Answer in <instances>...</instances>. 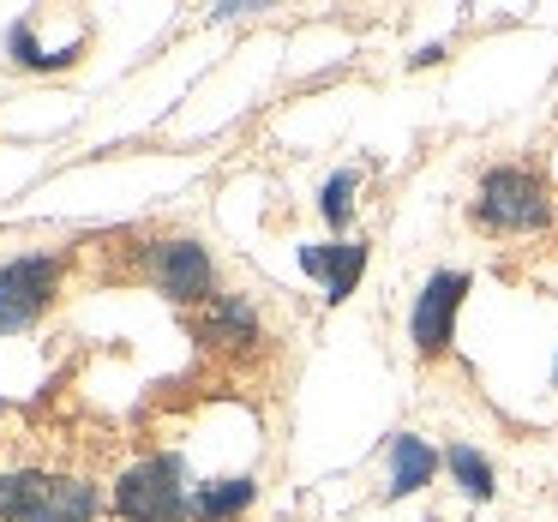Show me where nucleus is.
<instances>
[{"label": "nucleus", "instance_id": "nucleus-1", "mask_svg": "<svg viewBox=\"0 0 558 522\" xmlns=\"http://www.w3.org/2000/svg\"><path fill=\"white\" fill-rule=\"evenodd\" d=\"M114 510L126 522H186L193 517V493H186V462L181 457H145L121 474L114 486Z\"/></svg>", "mask_w": 558, "mask_h": 522}, {"label": "nucleus", "instance_id": "nucleus-2", "mask_svg": "<svg viewBox=\"0 0 558 522\" xmlns=\"http://www.w3.org/2000/svg\"><path fill=\"white\" fill-rule=\"evenodd\" d=\"M474 217H481L486 229L529 234V229H546V222H553V198H546V186L534 181L529 169H493L481 181Z\"/></svg>", "mask_w": 558, "mask_h": 522}, {"label": "nucleus", "instance_id": "nucleus-3", "mask_svg": "<svg viewBox=\"0 0 558 522\" xmlns=\"http://www.w3.org/2000/svg\"><path fill=\"white\" fill-rule=\"evenodd\" d=\"M54 277H61V265H54L49 253L13 258V265L0 270V337H7V330H25V325H37V318L49 313Z\"/></svg>", "mask_w": 558, "mask_h": 522}, {"label": "nucleus", "instance_id": "nucleus-4", "mask_svg": "<svg viewBox=\"0 0 558 522\" xmlns=\"http://www.w3.org/2000/svg\"><path fill=\"white\" fill-rule=\"evenodd\" d=\"M462 294H469V277H462V270H438V277L421 289V301H414V325H409L421 354H445L450 349Z\"/></svg>", "mask_w": 558, "mask_h": 522}, {"label": "nucleus", "instance_id": "nucleus-5", "mask_svg": "<svg viewBox=\"0 0 558 522\" xmlns=\"http://www.w3.org/2000/svg\"><path fill=\"white\" fill-rule=\"evenodd\" d=\"M150 277H157V289L169 294V301H205L210 294V258L198 241H169V246H157Z\"/></svg>", "mask_w": 558, "mask_h": 522}, {"label": "nucleus", "instance_id": "nucleus-6", "mask_svg": "<svg viewBox=\"0 0 558 522\" xmlns=\"http://www.w3.org/2000/svg\"><path fill=\"white\" fill-rule=\"evenodd\" d=\"M301 270L325 282V301H349L354 282L366 270V246L354 241H337V246H301Z\"/></svg>", "mask_w": 558, "mask_h": 522}, {"label": "nucleus", "instance_id": "nucleus-7", "mask_svg": "<svg viewBox=\"0 0 558 522\" xmlns=\"http://www.w3.org/2000/svg\"><path fill=\"white\" fill-rule=\"evenodd\" d=\"M54 481L61 474H7L0 481V522H43L54 505Z\"/></svg>", "mask_w": 558, "mask_h": 522}, {"label": "nucleus", "instance_id": "nucleus-8", "mask_svg": "<svg viewBox=\"0 0 558 522\" xmlns=\"http://www.w3.org/2000/svg\"><path fill=\"white\" fill-rule=\"evenodd\" d=\"M433 469H438L433 445H421L414 433H397V438H390V498L421 493V486L433 481Z\"/></svg>", "mask_w": 558, "mask_h": 522}, {"label": "nucleus", "instance_id": "nucleus-9", "mask_svg": "<svg viewBox=\"0 0 558 522\" xmlns=\"http://www.w3.org/2000/svg\"><path fill=\"white\" fill-rule=\"evenodd\" d=\"M253 505V481H210V486H193V517L198 522H234L241 510Z\"/></svg>", "mask_w": 558, "mask_h": 522}, {"label": "nucleus", "instance_id": "nucleus-10", "mask_svg": "<svg viewBox=\"0 0 558 522\" xmlns=\"http://www.w3.org/2000/svg\"><path fill=\"white\" fill-rule=\"evenodd\" d=\"M253 306H241V301H210L205 313H198V337L205 342H246L253 337Z\"/></svg>", "mask_w": 558, "mask_h": 522}, {"label": "nucleus", "instance_id": "nucleus-11", "mask_svg": "<svg viewBox=\"0 0 558 522\" xmlns=\"http://www.w3.org/2000/svg\"><path fill=\"white\" fill-rule=\"evenodd\" d=\"M450 474L462 481V493L469 498H493V469H486V457L474 445H450Z\"/></svg>", "mask_w": 558, "mask_h": 522}, {"label": "nucleus", "instance_id": "nucleus-12", "mask_svg": "<svg viewBox=\"0 0 558 522\" xmlns=\"http://www.w3.org/2000/svg\"><path fill=\"white\" fill-rule=\"evenodd\" d=\"M318 210H325L330 222H349V210H354V174H330L325 181V198H318Z\"/></svg>", "mask_w": 558, "mask_h": 522}]
</instances>
